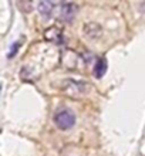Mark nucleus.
Wrapping results in <instances>:
<instances>
[{
  "label": "nucleus",
  "mask_w": 145,
  "mask_h": 156,
  "mask_svg": "<svg viewBox=\"0 0 145 156\" xmlns=\"http://www.w3.org/2000/svg\"><path fill=\"white\" fill-rule=\"evenodd\" d=\"M44 37L49 41H53V43H61L63 41L61 30L57 29V27H50L46 33H44Z\"/></svg>",
  "instance_id": "39448f33"
},
{
  "label": "nucleus",
  "mask_w": 145,
  "mask_h": 156,
  "mask_svg": "<svg viewBox=\"0 0 145 156\" xmlns=\"http://www.w3.org/2000/svg\"><path fill=\"white\" fill-rule=\"evenodd\" d=\"M19 48H20V41H16L14 44L12 45V48H10V51H9V58H13L14 55H16V53L19 51Z\"/></svg>",
  "instance_id": "0eeeda50"
},
{
  "label": "nucleus",
  "mask_w": 145,
  "mask_h": 156,
  "mask_svg": "<svg viewBox=\"0 0 145 156\" xmlns=\"http://www.w3.org/2000/svg\"><path fill=\"white\" fill-rule=\"evenodd\" d=\"M56 7V3L53 2H40L38 3V13H40V16L43 19H46L49 20L50 17H51V13H53V9Z\"/></svg>",
  "instance_id": "20e7f679"
},
{
  "label": "nucleus",
  "mask_w": 145,
  "mask_h": 156,
  "mask_svg": "<svg viewBox=\"0 0 145 156\" xmlns=\"http://www.w3.org/2000/svg\"><path fill=\"white\" fill-rule=\"evenodd\" d=\"M90 90V87L83 81H77V80H66L63 82V91L64 94L70 95V97H74V98H78V97H83Z\"/></svg>",
  "instance_id": "f257e3e1"
},
{
  "label": "nucleus",
  "mask_w": 145,
  "mask_h": 156,
  "mask_svg": "<svg viewBox=\"0 0 145 156\" xmlns=\"http://www.w3.org/2000/svg\"><path fill=\"white\" fill-rule=\"evenodd\" d=\"M105 73H107V60L105 58H100L96 62V67H94V75L97 78H103Z\"/></svg>",
  "instance_id": "423d86ee"
},
{
  "label": "nucleus",
  "mask_w": 145,
  "mask_h": 156,
  "mask_svg": "<svg viewBox=\"0 0 145 156\" xmlns=\"http://www.w3.org/2000/svg\"><path fill=\"white\" fill-rule=\"evenodd\" d=\"M77 10L78 7L74 3H63L60 7V19L66 23H70L77 14Z\"/></svg>",
  "instance_id": "7ed1b4c3"
},
{
  "label": "nucleus",
  "mask_w": 145,
  "mask_h": 156,
  "mask_svg": "<svg viewBox=\"0 0 145 156\" xmlns=\"http://www.w3.org/2000/svg\"><path fill=\"white\" fill-rule=\"evenodd\" d=\"M54 123H56L57 128L61 129V131H67V129L73 128L75 123L74 112L70 111V109H67V108L58 109V111L54 114Z\"/></svg>",
  "instance_id": "f03ea898"
}]
</instances>
